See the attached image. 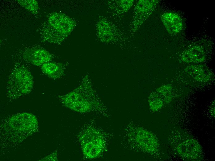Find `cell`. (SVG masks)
<instances>
[{"mask_svg": "<svg viewBox=\"0 0 215 161\" xmlns=\"http://www.w3.org/2000/svg\"><path fill=\"white\" fill-rule=\"evenodd\" d=\"M90 76L85 75L79 86L73 91L60 97L62 103L70 109L80 112L92 111L96 104L94 90Z\"/></svg>", "mask_w": 215, "mask_h": 161, "instance_id": "6da1fadb", "label": "cell"}, {"mask_svg": "<svg viewBox=\"0 0 215 161\" xmlns=\"http://www.w3.org/2000/svg\"><path fill=\"white\" fill-rule=\"evenodd\" d=\"M74 24L71 18L64 14L52 13L41 26V37L43 40L50 43H60L71 32Z\"/></svg>", "mask_w": 215, "mask_h": 161, "instance_id": "7a4b0ae2", "label": "cell"}, {"mask_svg": "<svg viewBox=\"0 0 215 161\" xmlns=\"http://www.w3.org/2000/svg\"><path fill=\"white\" fill-rule=\"evenodd\" d=\"M34 85V78L29 68L21 62L15 61L7 83L8 98L11 100L28 94L32 90Z\"/></svg>", "mask_w": 215, "mask_h": 161, "instance_id": "3957f363", "label": "cell"}, {"mask_svg": "<svg viewBox=\"0 0 215 161\" xmlns=\"http://www.w3.org/2000/svg\"><path fill=\"white\" fill-rule=\"evenodd\" d=\"M130 138L139 149L149 153H155L158 143L152 133L142 128L137 127L131 132Z\"/></svg>", "mask_w": 215, "mask_h": 161, "instance_id": "277c9868", "label": "cell"}, {"mask_svg": "<svg viewBox=\"0 0 215 161\" xmlns=\"http://www.w3.org/2000/svg\"><path fill=\"white\" fill-rule=\"evenodd\" d=\"M17 56L19 59L33 65L41 66L52 61L54 56L44 48L31 47L20 51Z\"/></svg>", "mask_w": 215, "mask_h": 161, "instance_id": "5b68a950", "label": "cell"}, {"mask_svg": "<svg viewBox=\"0 0 215 161\" xmlns=\"http://www.w3.org/2000/svg\"><path fill=\"white\" fill-rule=\"evenodd\" d=\"M158 0H140L134 9L131 31L135 32L151 14L158 2Z\"/></svg>", "mask_w": 215, "mask_h": 161, "instance_id": "8992f818", "label": "cell"}, {"mask_svg": "<svg viewBox=\"0 0 215 161\" xmlns=\"http://www.w3.org/2000/svg\"><path fill=\"white\" fill-rule=\"evenodd\" d=\"M178 152L183 157L194 159L201 153V148L198 142L194 139L186 140L179 145Z\"/></svg>", "mask_w": 215, "mask_h": 161, "instance_id": "52a82bcc", "label": "cell"}, {"mask_svg": "<svg viewBox=\"0 0 215 161\" xmlns=\"http://www.w3.org/2000/svg\"><path fill=\"white\" fill-rule=\"evenodd\" d=\"M161 19L167 31L170 34H177L182 29V19L176 13H164L161 15Z\"/></svg>", "mask_w": 215, "mask_h": 161, "instance_id": "ba28073f", "label": "cell"}, {"mask_svg": "<svg viewBox=\"0 0 215 161\" xmlns=\"http://www.w3.org/2000/svg\"><path fill=\"white\" fill-rule=\"evenodd\" d=\"M66 66L61 63L52 61L44 63L40 66L42 73L54 80L62 78L65 76Z\"/></svg>", "mask_w": 215, "mask_h": 161, "instance_id": "9c48e42d", "label": "cell"}, {"mask_svg": "<svg viewBox=\"0 0 215 161\" xmlns=\"http://www.w3.org/2000/svg\"><path fill=\"white\" fill-rule=\"evenodd\" d=\"M205 57L204 48L199 46H192L183 51L181 59L185 63H199L204 61Z\"/></svg>", "mask_w": 215, "mask_h": 161, "instance_id": "30bf717a", "label": "cell"}, {"mask_svg": "<svg viewBox=\"0 0 215 161\" xmlns=\"http://www.w3.org/2000/svg\"><path fill=\"white\" fill-rule=\"evenodd\" d=\"M185 71L194 79L199 82H207L211 77V71L204 65H191L186 67Z\"/></svg>", "mask_w": 215, "mask_h": 161, "instance_id": "8fae6325", "label": "cell"}, {"mask_svg": "<svg viewBox=\"0 0 215 161\" xmlns=\"http://www.w3.org/2000/svg\"><path fill=\"white\" fill-rule=\"evenodd\" d=\"M97 27L98 36L102 41L107 42L112 40L114 37L113 31L108 21L103 20L99 21Z\"/></svg>", "mask_w": 215, "mask_h": 161, "instance_id": "7c38bea8", "label": "cell"}, {"mask_svg": "<svg viewBox=\"0 0 215 161\" xmlns=\"http://www.w3.org/2000/svg\"><path fill=\"white\" fill-rule=\"evenodd\" d=\"M149 103L150 110L153 111H157L160 109L165 104L162 98L156 91L150 94Z\"/></svg>", "mask_w": 215, "mask_h": 161, "instance_id": "4fadbf2b", "label": "cell"}, {"mask_svg": "<svg viewBox=\"0 0 215 161\" xmlns=\"http://www.w3.org/2000/svg\"><path fill=\"white\" fill-rule=\"evenodd\" d=\"M19 4L29 11L36 15L39 13V7L37 1L36 0H16Z\"/></svg>", "mask_w": 215, "mask_h": 161, "instance_id": "5bb4252c", "label": "cell"}, {"mask_svg": "<svg viewBox=\"0 0 215 161\" xmlns=\"http://www.w3.org/2000/svg\"><path fill=\"white\" fill-rule=\"evenodd\" d=\"M157 92L163 99L165 104L170 102L173 97L172 88L169 85H162L156 90Z\"/></svg>", "mask_w": 215, "mask_h": 161, "instance_id": "9a60e30c", "label": "cell"}, {"mask_svg": "<svg viewBox=\"0 0 215 161\" xmlns=\"http://www.w3.org/2000/svg\"><path fill=\"white\" fill-rule=\"evenodd\" d=\"M134 1L133 0H123L118 1V9L120 12L124 13L128 11L132 7Z\"/></svg>", "mask_w": 215, "mask_h": 161, "instance_id": "2e32d148", "label": "cell"}, {"mask_svg": "<svg viewBox=\"0 0 215 161\" xmlns=\"http://www.w3.org/2000/svg\"><path fill=\"white\" fill-rule=\"evenodd\" d=\"M212 106H211V113H213L212 115H214V113H215V105H214V102H213V104H212Z\"/></svg>", "mask_w": 215, "mask_h": 161, "instance_id": "e0dca14e", "label": "cell"}]
</instances>
